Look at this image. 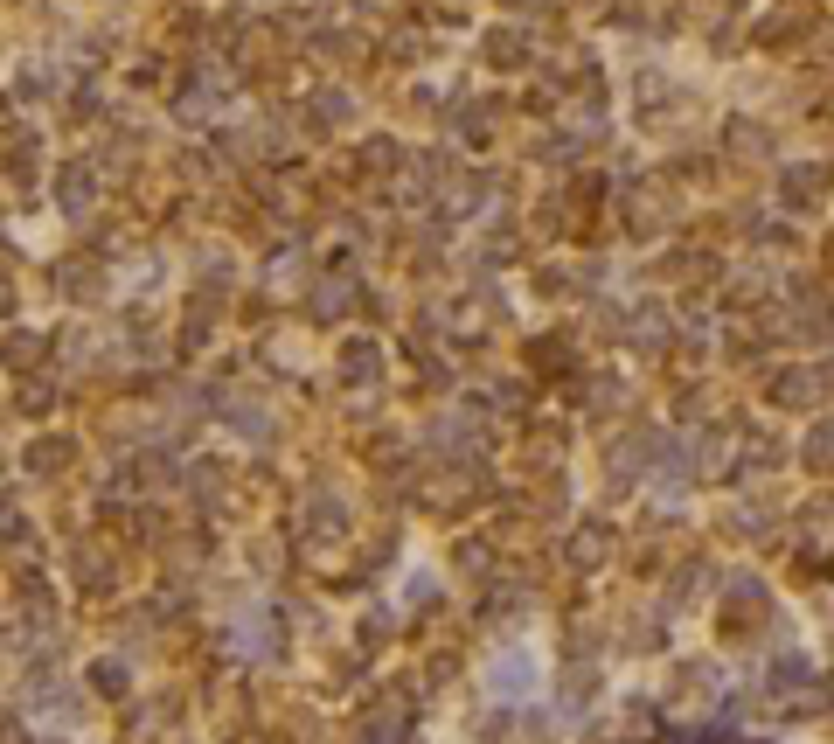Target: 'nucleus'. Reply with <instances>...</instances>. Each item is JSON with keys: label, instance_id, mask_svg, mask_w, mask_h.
Instances as JSON below:
<instances>
[{"label": "nucleus", "instance_id": "obj_2", "mask_svg": "<svg viewBox=\"0 0 834 744\" xmlns=\"http://www.w3.org/2000/svg\"><path fill=\"white\" fill-rule=\"evenodd\" d=\"M7 355H14V362H35V355H42V341H35V334H14V341H7Z\"/></svg>", "mask_w": 834, "mask_h": 744}, {"label": "nucleus", "instance_id": "obj_1", "mask_svg": "<svg viewBox=\"0 0 834 744\" xmlns=\"http://www.w3.org/2000/svg\"><path fill=\"white\" fill-rule=\"evenodd\" d=\"M56 459H63V446H56V439H49V446H35V452H28V466H35V473H56Z\"/></svg>", "mask_w": 834, "mask_h": 744}]
</instances>
